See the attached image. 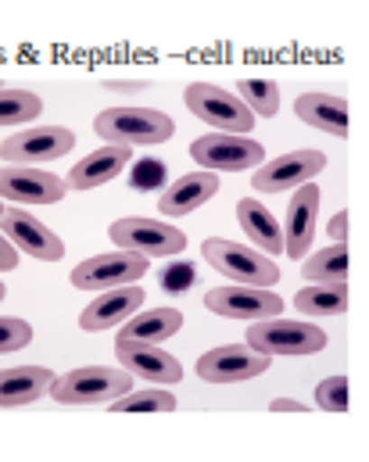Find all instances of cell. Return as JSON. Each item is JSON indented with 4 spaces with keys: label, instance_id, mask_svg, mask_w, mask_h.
<instances>
[{
    "label": "cell",
    "instance_id": "cell-1",
    "mask_svg": "<svg viewBox=\"0 0 369 462\" xmlns=\"http://www.w3.org/2000/svg\"><path fill=\"white\" fill-rule=\"evenodd\" d=\"M94 133L119 147H158L176 133V125L158 108H105L94 118Z\"/></svg>",
    "mask_w": 369,
    "mask_h": 462
},
{
    "label": "cell",
    "instance_id": "cell-2",
    "mask_svg": "<svg viewBox=\"0 0 369 462\" xmlns=\"http://www.w3.org/2000/svg\"><path fill=\"white\" fill-rule=\"evenodd\" d=\"M125 391H133V373L112 365H79L51 383V394L61 405H108Z\"/></svg>",
    "mask_w": 369,
    "mask_h": 462
},
{
    "label": "cell",
    "instance_id": "cell-3",
    "mask_svg": "<svg viewBox=\"0 0 369 462\" xmlns=\"http://www.w3.org/2000/svg\"><path fill=\"white\" fill-rule=\"evenodd\" d=\"M201 254H205V262H208L216 273L237 280V283H244V287H276V280H280V265H276L269 254L251 251V247L237 244V240L208 236V240L201 244Z\"/></svg>",
    "mask_w": 369,
    "mask_h": 462
},
{
    "label": "cell",
    "instance_id": "cell-4",
    "mask_svg": "<svg viewBox=\"0 0 369 462\" xmlns=\"http://www.w3.org/2000/svg\"><path fill=\"white\" fill-rule=\"evenodd\" d=\"M247 347L262 355H316L327 347V330L316 323H291V319H254L247 327Z\"/></svg>",
    "mask_w": 369,
    "mask_h": 462
},
{
    "label": "cell",
    "instance_id": "cell-5",
    "mask_svg": "<svg viewBox=\"0 0 369 462\" xmlns=\"http://www.w3.org/2000/svg\"><path fill=\"white\" fill-rule=\"evenodd\" d=\"M190 158L205 172H241V169L262 165L265 147L251 136H237V133H205L190 143Z\"/></svg>",
    "mask_w": 369,
    "mask_h": 462
},
{
    "label": "cell",
    "instance_id": "cell-6",
    "mask_svg": "<svg viewBox=\"0 0 369 462\" xmlns=\"http://www.w3.org/2000/svg\"><path fill=\"white\" fill-rule=\"evenodd\" d=\"M187 108L201 122L216 125L219 133H237V136H247L251 125H254V116L244 108V101L223 87H212V83H190L187 94H183Z\"/></svg>",
    "mask_w": 369,
    "mask_h": 462
},
{
    "label": "cell",
    "instance_id": "cell-7",
    "mask_svg": "<svg viewBox=\"0 0 369 462\" xmlns=\"http://www.w3.org/2000/svg\"><path fill=\"white\" fill-rule=\"evenodd\" d=\"M108 236L119 244V251H136L143 258H172L187 247V233L169 226V223H158V219H140V216H129V219H115Z\"/></svg>",
    "mask_w": 369,
    "mask_h": 462
},
{
    "label": "cell",
    "instance_id": "cell-8",
    "mask_svg": "<svg viewBox=\"0 0 369 462\" xmlns=\"http://www.w3.org/2000/svg\"><path fill=\"white\" fill-rule=\"evenodd\" d=\"M147 269H151V262L136 251H108V254L79 262L72 269V287H79V291H112V287L136 283Z\"/></svg>",
    "mask_w": 369,
    "mask_h": 462
},
{
    "label": "cell",
    "instance_id": "cell-9",
    "mask_svg": "<svg viewBox=\"0 0 369 462\" xmlns=\"http://www.w3.org/2000/svg\"><path fill=\"white\" fill-rule=\"evenodd\" d=\"M327 169V154L323 151H291L272 158L269 165H258V172L251 176V187L258 194H280V190H298L301 183H312V176H319Z\"/></svg>",
    "mask_w": 369,
    "mask_h": 462
},
{
    "label": "cell",
    "instance_id": "cell-10",
    "mask_svg": "<svg viewBox=\"0 0 369 462\" xmlns=\"http://www.w3.org/2000/svg\"><path fill=\"white\" fill-rule=\"evenodd\" d=\"M76 147V133L65 125H36L7 136L0 143V158L7 165H25V162H54L65 158Z\"/></svg>",
    "mask_w": 369,
    "mask_h": 462
},
{
    "label": "cell",
    "instance_id": "cell-11",
    "mask_svg": "<svg viewBox=\"0 0 369 462\" xmlns=\"http://www.w3.org/2000/svg\"><path fill=\"white\" fill-rule=\"evenodd\" d=\"M205 309L223 319H276L283 312V298L269 287H216L205 294Z\"/></svg>",
    "mask_w": 369,
    "mask_h": 462
},
{
    "label": "cell",
    "instance_id": "cell-12",
    "mask_svg": "<svg viewBox=\"0 0 369 462\" xmlns=\"http://www.w3.org/2000/svg\"><path fill=\"white\" fill-rule=\"evenodd\" d=\"M265 369H269V355L244 345L212 347L198 358V376L205 383H241L251 376H262Z\"/></svg>",
    "mask_w": 369,
    "mask_h": 462
},
{
    "label": "cell",
    "instance_id": "cell-13",
    "mask_svg": "<svg viewBox=\"0 0 369 462\" xmlns=\"http://www.w3.org/2000/svg\"><path fill=\"white\" fill-rule=\"evenodd\" d=\"M69 194V183L54 172H40V169H22V165H7L0 169V201H14V205H58Z\"/></svg>",
    "mask_w": 369,
    "mask_h": 462
},
{
    "label": "cell",
    "instance_id": "cell-14",
    "mask_svg": "<svg viewBox=\"0 0 369 462\" xmlns=\"http://www.w3.org/2000/svg\"><path fill=\"white\" fill-rule=\"evenodd\" d=\"M0 233H4L14 247H22L25 254H32V258H40V262H61V258H65L61 236L51 230V226H43V223H40L36 216H29V212L4 208V216H0Z\"/></svg>",
    "mask_w": 369,
    "mask_h": 462
},
{
    "label": "cell",
    "instance_id": "cell-15",
    "mask_svg": "<svg viewBox=\"0 0 369 462\" xmlns=\"http://www.w3.org/2000/svg\"><path fill=\"white\" fill-rule=\"evenodd\" d=\"M115 355H119V365L129 369L133 376H143L158 387H169V383H180L183 380V365L176 355L161 351L158 345H140V341H115Z\"/></svg>",
    "mask_w": 369,
    "mask_h": 462
},
{
    "label": "cell",
    "instance_id": "cell-16",
    "mask_svg": "<svg viewBox=\"0 0 369 462\" xmlns=\"http://www.w3.org/2000/svg\"><path fill=\"white\" fill-rule=\"evenodd\" d=\"M316 212H319V187L316 183H301L298 194L291 198L287 205V216H283V251L291 258H305V251L312 247V236H316Z\"/></svg>",
    "mask_w": 369,
    "mask_h": 462
},
{
    "label": "cell",
    "instance_id": "cell-17",
    "mask_svg": "<svg viewBox=\"0 0 369 462\" xmlns=\"http://www.w3.org/2000/svg\"><path fill=\"white\" fill-rule=\"evenodd\" d=\"M143 305V291L125 283V287H112L105 291L101 298H94L83 312H79V327L87 334H101V330H112V327H123L133 312H140Z\"/></svg>",
    "mask_w": 369,
    "mask_h": 462
},
{
    "label": "cell",
    "instance_id": "cell-18",
    "mask_svg": "<svg viewBox=\"0 0 369 462\" xmlns=\"http://www.w3.org/2000/svg\"><path fill=\"white\" fill-rule=\"evenodd\" d=\"M129 154H133V147H119V143L101 147V151H90L83 162L72 165V172H69L65 183L72 190H94V187L123 176V169L129 165Z\"/></svg>",
    "mask_w": 369,
    "mask_h": 462
},
{
    "label": "cell",
    "instance_id": "cell-19",
    "mask_svg": "<svg viewBox=\"0 0 369 462\" xmlns=\"http://www.w3.org/2000/svg\"><path fill=\"white\" fill-rule=\"evenodd\" d=\"M216 194H219V176L216 172H190V176H180L158 198V212L161 216H187V212L208 205Z\"/></svg>",
    "mask_w": 369,
    "mask_h": 462
},
{
    "label": "cell",
    "instance_id": "cell-20",
    "mask_svg": "<svg viewBox=\"0 0 369 462\" xmlns=\"http://www.w3.org/2000/svg\"><path fill=\"white\" fill-rule=\"evenodd\" d=\"M54 383V373L47 365H14V369H0V409H18V405H32L36 398H43Z\"/></svg>",
    "mask_w": 369,
    "mask_h": 462
},
{
    "label": "cell",
    "instance_id": "cell-21",
    "mask_svg": "<svg viewBox=\"0 0 369 462\" xmlns=\"http://www.w3.org/2000/svg\"><path fill=\"white\" fill-rule=\"evenodd\" d=\"M294 116L305 125L330 133V136H348V101L337 94H301L294 101Z\"/></svg>",
    "mask_w": 369,
    "mask_h": 462
},
{
    "label": "cell",
    "instance_id": "cell-22",
    "mask_svg": "<svg viewBox=\"0 0 369 462\" xmlns=\"http://www.w3.org/2000/svg\"><path fill=\"white\" fill-rule=\"evenodd\" d=\"M183 327L180 309H151V312H133L119 330V341H140V345H161L176 337Z\"/></svg>",
    "mask_w": 369,
    "mask_h": 462
},
{
    "label": "cell",
    "instance_id": "cell-23",
    "mask_svg": "<svg viewBox=\"0 0 369 462\" xmlns=\"http://www.w3.org/2000/svg\"><path fill=\"white\" fill-rule=\"evenodd\" d=\"M237 219H241L247 236L262 247V254L276 258L283 251V230H280V223L272 219V212L265 205H258L254 198H241L237 201Z\"/></svg>",
    "mask_w": 369,
    "mask_h": 462
},
{
    "label": "cell",
    "instance_id": "cell-24",
    "mask_svg": "<svg viewBox=\"0 0 369 462\" xmlns=\"http://www.w3.org/2000/svg\"><path fill=\"white\" fill-rule=\"evenodd\" d=\"M294 309L309 319H330V316H345L348 312V287L345 283H316L298 291Z\"/></svg>",
    "mask_w": 369,
    "mask_h": 462
},
{
    "label": "cell",
    "instance_id": "cell-25",
    "mask_svg": "<svg viewBox=\"0 0 369 462\" xmlns=\"http://www.w3.org/2000/svg\"><path fill=\"white\" fill-rule=\"evenodd\" d=\"M301 276L309 283H345L348 280V244H334L305 258Z\"/></svg>",
    "mask_w": 369,
    "mask_h": 462
},
{
    "label": "cell",
    "instance_id": "cell-26",
    "mask_svg": "<svg viewBox=\"0 0 369 462\" xmlns=\"http://www.w3.org/2000/svg\"><path fill=\"white\" fill-rule=\"evenodd\" d=\"M112 412H172L176 409V394H169L165 387H147V391H125L115 398V405H108Z\"/></svg>",
    "mask_w": 369,
    "mask_h": 462
},
{
    "label": "cell",
    "instance_id": "cell-27",
    "mask_svg": "<svg viewBox=\"0 0 369 462\" xmlns=\"http://www.w3.org/2000/svg\"><path fill=\"white\" fill-rule=\"evenodd\" d=\"M40 112H43V101L32 90H0V125L40 118Z\"/></svg>",
    "mask_w": 369,
    "mask_h": 462
},
{
    "label": "cell",
    "instance_id": "cell-28",
    "mask_svg": "<svg viewBox=\"0 0 369 462\" xmlns=\"http://www.w3.org/2000/svg\"><path fill=\"white\" fill-rule=\"evenodd\" d=\"M241 101H244V108L251 116H276L280 112V90H276V83H269V79H241Z\"/></svg>",
    "mask_w": 369,
    "mask_h": 462
},
{
    "label": "cell",
    "instance_id": "cell-29",
    "mask_svg": "<svg viewBox=\"0 0 369 462\" xmlns=\"http://www.w3.org/2000/svg\"><path fill=\"white\" fill-rule=\"evenodd\" d=\"M316 405L323 412H348V376H327L316 387Z\"/></svg>",
    "mask_w": 369,
    "mask_h": 462
},
{
    "label": "cell",
    "instance_id": "cell-30",
    "mask_svg": "<svg viewBox=\"0 0 369 462\" xmlns=\"http://www.w3.org/2000/svg\"><path fill=\"white\" fill-rule=\"evenodd\" d=\"M32 341V327L18 316H0V355L7 351H22Z\"/></svg>",
    "mask_w": 369,
    "mask_h": 462
},
{
    "label": "cell",
    "instance_id": "cell-31",
    "mask_svg": "<svg viewBox=\"0 0 369 462\" xmlns=\"http://www.w3.org/2000/svg\"><path fill=\"white\" fill-rule=\"evenodd\" d=\"M18 269V251H14V244L0 233V273H14Z\"/></svg>",
    "mask_w": 369,
    "mask_h": 462
},
{
    "label": "cell",
    "instance_id": "cell-32",
    "mask_svg": "<svg viewBox=\"0 0 369 462\" xmlns=\"http://www.w3.org/2000/svg\"><path fill=\"white\" fill-rule=\"evenodd\" d=\"M327 233H330V240H334V244H345V240H348V212H337V216L330 219Z\"/></svg>",
    "mask_w": 369,
    "mask_h": 462
},
{
    "label": "cell",
    "instance_id": "cell-33",
    "mask_svg": "<svg viewBox=\"0 0 369 462\" xmlns=\"http://www.w3.org/2000/svg\"><path fill=\"white\" fill-rule=\"evenodd\" d=\"M309 405H301V402H294V398H272L269 402V412H305Z\"/></svg>",
    "mask_w": 369,
    "mask_h": 462
},
{
    "label": "cell",
    "instance_id": "cell-34",
    "mask_svg": "<svg viewBox=\"0 0 369 462\" xmlns=\"http://www.w3.org/2000/svg\"><path fill=\"white\" fill-rule=\"evenodd\" d=\"M108 90H123V94H133V90H143V83H108Z\"/></svg>",
    "mask_w": 369,
    "mask_h": 462
},
{
    "label": "cell",
    "instance_id": "cell-35",
    "mask_svg": "<svg viewBox=\"0 0 369 462\" xmlns=\"http://www.w3.org/2000/svg\"><path fill=\"white\" fill-rule=\"evenodd\" d=\"M0 301H4V283H0Z\"/></svg>",
    "mask_w": 369,
    "mask_h": 462
},
{
    "label": "cell",
    "instance_id": "cell-36",
    "mask_svg": "<svg viewBox=\"0 0 369 462\" xmlns=\"http://www.w3.org/2000/svg\"><path fill=\"white\" fill-rule=\"evenodd\" d=\"M0 216H4V205H0Z\"/></svg>",
    "mask_w": 369,
    "mask_h": 462
}]
</instances>
